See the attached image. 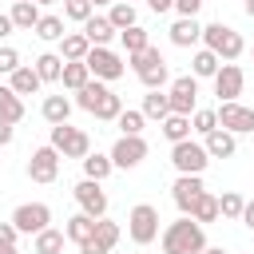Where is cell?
Masks as SVG:
<instances>
[{
  "mask_svg": "<svg viewBox=\"0 0 254 254\" xmlns=\"http://www.w3.org/2000/svg\"><path fill=\"white\" fill-rule=\"evenodd\" d=\"M159 242H163V254H202L206 250V230L194 222V218H175V222H167V230L159 234Z\"/></svg>",
  "mask_w": 254,
  "mask_h": 254,
  "instance_id": "6da1fadb",
  "label": "cell"
},
{
  "mask_svg": "<svg viewBox=\"0 0 254 254\" xmlns=\"http://www.w3.org/2000/svg\"><path fill=\"white\" fill-rule=\"evenodd\" d=\"M107 91H111L107 83H99V79H91L87 87H79V91H75V107H83V111L91 115V111H95V103H99V99H103Z\"/></svg>",
  "mask_w": 254,
  "mask_h": 254,
  "instance_id": "836d02e7",
  "label": "cell"
},
{
  "mask_svg": "<svg viewBox=\"0 0 254 254\" xmlns=\"http://www.w3.org/2000/svg\"><path fill=\"white\" fill-rule=\"evenodd\" d=\"M242 8H246V16H250V20H254V0H246V4H242Z\"/></svg>",
  "mask_w": 254,
  "mask_h": 254,
  "instance_id": "816d5d0a",
  "label": "cell"
},
{
  "mask_svg": "<svg viewBox=\"0 0 254 254\" xmlns=\"http://www.w3.org/2000/svg\"><path fill=\"white\" fill-rule=\"evenodd\" d=\"M28 179H32V183H56V179H60V151H56L52 143L32 151V159H28Z\"/></svg>",
  "mask_w": 254,
  "mask_h": 254,
  "instance_id": "7c38bea8",
  "label": "cell"
},
{
  "mask_svg": "<svg viewBox=\"0 0 254 254\" xmlns=\"http://www.w3.org/2000/svg\"><path fill=\"white\" fill-rule=\"evenodd\" d=\"M87 52H91V44H87L83 32H67L60 40V60L64 64H79V60H87Z\"/></svg>",
  "mask_w": 254,
  "mask_h": 254,
  "instance_id": "d6986e66",
  "label": "cell"
},
{
  "mask_svg": "<svg viewBox=\"0 0 254 254\" xmlns=\"http://www.w3.org/2000/svg\"><path fill=\"white\" fill-rule=\"evenodd\" d=\"M163 56H159V48H143V52H135V56H127V64H131V71L139 75V71H147L151 64H159Z\"/></svg>",
  "mask_w": 254,
  "mask_h": 254,
  "instance_id": "7bdbcfd3",
  "label": "cell"
},
{
  "mask_svg": "<svg viewBox=\"0 0 254 254\" xmlns=\"http://www.w3.org/2000/svg\"><path fill=\"white\" fill-rule=\"evenodd\" d=\"M187 218H194L198 226H206V222H214L218 218V194H210V190H202L198 198H194V206H190V214Z\"/></svg>",
  "mask_w": 254,
  "mask_h": 254,
  "instance_id": "cb8c5ba5",
  "label": "cell"
},
{
  "mask_svg": "<svg viewBox=\"0 0 254 254\" xmlns=\"http://www.w3.org/2000/svg\"><path fill=\"white\" fill-rule=\"evenodd\" d=\"M16 67H20V52L8 48V44H0V75H12Z\"/></svg>",
  "mask_w": 254,
  "mask_h": 254,
  "instance_id": "ee69618b",
  "label": "cell"
},
{
  "mask_svg": "<svg viewBox=\"0 0 254 254\" xmlns=\"http://www.w3.org/2000/svg\"><path fill=\"white\" fill-rule=\"evenodd\" d=\"M206 163H210V155H206V147L194 143V139H183V143L171 147V167H175L179 175H202Z\"/></svg>",
  "mask_w": 254,
  "mask_h": 254,
  "instance_id": "8992f818",
  "label": "cell"
},
{
  "mask_svg": "<svg viewBox=\"0 0 254 254\" xmlns=\"http://www.w3.org/2000/svg\"><path fill=\"white\" fill-rule=\"evenodd\" d=\"M238 222H246L250 230H254V198H246V206H242V218Z\"/></svg>",
  "mask_w": 254,
  "mask_h": 254,
  "instance_id": "c3c4849f",
  "label": "cell"
},
{
  "mask_svg": "<svg viewBox=\"0 0 254 254\" xmlns=\"http://www.w3.org/2000/svg\"><path fill=\"white\" fill-rule=\"evenodd\" d=\"M12 139H16V127H12V123H4V119H0V147H8V143H12Z\"/></svg>",
  "mask_w": 254,
  "mask_h": 254,
  "instance_id": "7dc6e473",
  "label": "cell"
},
{
  "mask_svg": "<svg viewBox=\"0 0 254 254\" xmlns=\"http://www.w3.org/2000/svg\"><path fill=\"white\" fill-rule=\"evenodd\" d=\"M139 111H143V119H159V123H163V119L171 115L167 91H147V95H143V107H139Z\"/></svg>",
  "mask_w": 254,
  "mask_h": 254,
  "instance_id": "1f68e13d",
  "label": "cell"
},
{
  "mask_svg": "<svg viewBox=\"0 0 254 254\" xmlns=\"http://www.w3.org/2000/svg\"><path fill=\"white\" fill-rule=\"evenodd\" d=\"M202 147H206V155H210V159H230V155L238 151V135H230V131L214 127V131L202 139Z\"/></svg>",
  "mask_w": 254,
  "mask_h": 254,
  "instance_id": "e0dca14e",
  "label": "cell"
},
{
  "mask_svg": "<svg viewBox=\"0 0 254 254\" xmlns=\"http://www.w3.org/2000/svg\"><path fill=\"white\" fill-rule=\"evenodd\" d=\"M202 254H226V250H218V246H206V250H202Z\"/></svg>",
  "mask_w": 254,
  "mask_h": 254,
  "instance_id": "db71d44e",
  "label": "cell"
},
{
  "mask_svg": "<svg viewBox=\"0 0 254 254\" xmlns=\"http://www.w3.org/2000/svg\"><path fill=\"white\" fill-rule=\"evenodd\" d=\"M32 4H36V8H44V4H56V0H32Z\"/></svg>",
  "mask_w": 254,
  "mask_h": 254,
  "instance_id": "9f6ffc18",
  "label": "cell"
},
{
  "mask_svg": "<svg viewBox=\"0 0 254 254\" xmlns=\"http://www.w3.org/2000/svg\"><path fill=\"white\" fill-rule=\"evenodd\" d=\"M8 16H12V28H20V32H32V28L40 24V16H44V12H40L32 0H16Z\"/></svg>",
  "mask_w": 254,
  "mask_h": 254,
  "instance_id": "7402d4cb",
  "label": "cell"
},
{
  "mask_svg": "<svg viewBox=\"0 0 254 254\" xmlns=\"http://www.w3.org/2000/svg\"><path fill=\"white\" fill-rule=\"evenodd\" d=\"M107 159H111V167H119V171H135V167L147 159V139H143V135H119L115 147L107 151Z\"/></svg>",
  "mask_w": 254,
  "mask_h": 254,
  "instance_id": "9c48e42d",
  "label": "cell"
},
{
  "mask_svg": "<svg viewBox=\"0 0 254 254\" xmlns=\"http://www.w3.org/2000/svg\"><path fill=\"white\" fill-rule=\"evenodd\" d=\"M103 4H115V0H91V8H103Z\"/></svg>",
  "mask_w": 254,
  "mask_h": 254,
  "instance_id": "11a10c76",
  "label": "cell"
},
{
  "mask_svg": "<svg viewBox=\"0 0 254 254\" xmlns=\"http://www.w3.org/2000/svg\"><path fill=\"white\" fill-rule=\"evenodd\" d=\"M60 71H64V60H60L56 52L36 56V75H40V83H60Z\"/></svg>",
  "mask_w": 254,
  "mask_h": 254,
  "instance_id": "f1b7e54d",
  "label": "cell"
},
{
  "mask_svg": "<svg viewBox=\"0 0 254 254\" xmlns=\"http://www.w3.org/2000/svg\"><path fill=\"white\" fill-rule=\"evenodd\" d=\"M60 83L67 87V91H79V87H87L91 83V71H87V64L79 60V64H64V71H60Z\"/></svg>",
  "mask_w": 254,
  "mask_h": 254,
  "instance_id": "f546056e",
  "label": "cell"
},
{
  "mask_svg": "<svg viewBox=\"0 0 254 254\" xmlns=\"http://www.w3.org/2000/svg\"><path fill=\"white\" fill-rule=\"evenodd\" d=\"M214 127H218V115H214V107H198V111L190 115V131H198L202 139H206Z\"/></svg>",
  "mask_w": 254,
  "mask_h": 254,
  "instance_id": "f35d334b",
  "label": "cell"
},
{
  "mask_svg": "<svg viewBox=\"0 0 254 254\" xmlns=\"http://www.w3.org/2000/svg\"><path fill=\"white\" fill-rule=\"evenodd\" d=\"M83 64H87L91 79H99V83H111V79H119V75L127 71L123 56H119V52H111V48H91Z\"/></svg>",
  "mask_w": 254,
  "mask_h": 254,
  "instance_id": "ba28073f",
  "label": "cell"
},
{
  "mask_svg": "<svg viewBox=\"0 0 254 254\" xmlns=\"http://www.w3.org/2000/svg\"><path fill=\"white\" fill-rule=\"evenodd\" d=\"M0 254H20V250L16 246H0Z\"/></svg>",
  "mask_w": 254,
  "mask_h": 254,
  "instance_id": "f5cc1de1",
  "label": "cell"
},
{
  "mask_svg": "<svg viewBox=\"0 0 254 254\" xmlns=\"http://www.w3.org/2000/svg\"><path fill=\"white\" fill-rule=\"evenodd\" d=\"M52 147L60 151V159H87L91 155V139H87V131H79V127H71V123H60V127H52Z\"/></svg>",
  "mask_w": 254,
  "mask_h": 254,
  "instance_id": "277c9868",
  "label": "cell"
},
{
  "mask_svg": "<svg viewBox=\"0 0 254 254\" xmlns=\"http://www.w3.org/2000/svg\"><path fill=\"white\" fill-rule=\"evenodd\" d=\"M91 230H95V218H87V214L79 210V214H71V218H67L64 238H67V242H75V246H83V242L91 238Z\"/></svg>",
  "mask_w": 254,
  "mask_h": 254,
  "instance_id": "d4e9b609",
  "label": "cell"
},
{
  "mask_svg": "<svg viewBox=\"0 0 254 254\" xmlns=\"http://www.w3.org/2000/svg\"><path fill=\"white\" fill-rule=\"evenodd\" d=\"M20 242V230L12 222H0V246H16Z\"/></svg>",
  "mask_w": 254,
  "mask_h": 254,
  "instance_id": "f6af8a7d",
  "label": "cell"
},
{
  "mask_svg": "<svg viewBox=\"0 0 254 254\" xmlns=\"http://www.w3.org/2000/svg\"><path fill=\"white\" fill-rule=\"evenodd\" d=\"M159 131H163V139L175 147V143L190 139V119H187V115H167V119L159 123Z\"/></svg>",
  "mask_w": 254,
  "mask_h": 254,
  "instance_id": "4316f807",
  "label": "cell"
},
{
  "mask_svg": "<svg viewBox=\"0 0 254 254\" xmlns=\"http://www.w3.org/2000/svg\"><path fill=\"white\" fill-rule=\"evenodd\" d=\"M119 238H123L119 222H111V218H95V230H91V238L79 246V254H111Z\"/></svg>",
  "mask_w": 254,
  "mask_h": 254,
  "instance_id": "5bb4252c",
  "label": "cell"
},
{
  "mask_svg": "<svg viewBox=\"0 0 254 254\" xmlns=\"http://www.w3.org/2000/svg\"><path fill=\"white\" fill-rule=\"evenodd\" d=\"M32 32H36L40 40H48V44H52V40H64V36H67V28H64V16H52V12H48V16H40V24H36Z\"/></svg>",
  "mask_w": 254,
  "mask_h": 254,
  "instance_id": "e575fe53",
  "label": "cell"
},
{
  "mask_svg": "<svg viewBox=\"0 0 254 254\" xmlns=\"http://www.w3.org/2000/svg\"><path fill=\"white\" fill-rule=\"evenodd\" d=\"M159 206H151V202H135L131 206V214H127V238L135 242V246H151L155 238H159Z\"/></svg>",
  "mask_w": 254,
  "mask_h": 254,
  "instance_id": "3957f363",
  "label": "cell"
},
{
  "mask_svg": "<svg viewBox=\"0 0 254 254\" xmlns=\"http://www.w3.org/2000/svg\"><path fill=\"white\" fill-rule=\"evenodd\" d=\"M198 8H202V0H175L179 16H198Z\"/></svg>",
  "mask_w": 254,
  "mask_h": 254,
  "instance_id": "bcb514c9",
  "label": "cell"
},
{
  "mask_svg": "<svg viewBox=\"0 0 254 254\" xmlns=\"http://www.w3.org/2000/svg\"><path fill=\"white\" fill-rule=\"evenodd\" d=\"M242 87H246V71L238 64H222L214 71V95H218V103H234L242 95Z\"/></svg>",
  "mask_w": 254,
  "mask_h": 254,
  "instance_id": "4fadbf2b",
  "label": "cell"
},
{
  "mask_svg": "<svg viewBox=\"0 0 254 254\" xmlns=\"http://www.w3.org/2000/svg\"><path fill=\"white\" fill-rule=\"evenodd\" d=\"M8 222H12L20 234H32V238H36L40 230L52 226V206H48V202H20Z\"/></svg>",
  "mask_w": 254,
  "mask_h": 254,
  "instance_id": "52a82bcc",
  "label": "cell"
},
{
  "mask_svg": "<svg viewBox=\"0 0 254 254\" xmlns=\"http://www.w3.org/2000/svg\"><path fill=\"white\" fill-rule=\"evenodd\" d=\"M123 4H135V0H123Z\"/></svg>",
  "mask_w": 254,
  "mask_h": 254,
  "instance_id": "6f0895ef",
  "label": "cell"
},
{
  "mask_svg": "<svg viewBox=\"0 0 254 254\" xmlns=\"http://www.w3.org/2000/svg\"><path fill=\"white\" fill-rule=\"evenodd\" d=\"M8 32H12V16H8V12H0V40H4Z\"/></svg>",
  "mask_w": 254,
  "mask_h": 254,
  "instance_id": "f907efd6",
  "label": "cell"
},
{
  "mask_svg": "<svg viewBox=\"0 0 254 254\" xmlns=\"http://www.w3.org/2000/svg\"><path fill=\"white\" fill-rule=\"evenodd\" d=\"M167 103H171V115H194L198 111V79L194 75H175L171 87H167Z\"/></svg>",
  "mask_w": 254,
  "mask_h": 254,
  "instance_id": "5b68a950",
  "label": "cell"
},
{
  "mask_svg": "<svg viewBox=\"0 0 254 254\" xmlns=\"http://www.w3.org/2000/svg\"><path fill=\"white\" fill-rule=\"evenodd\" d=\"M202 40V24L194 20V16H179L175 24H171V44L175 48H194Z\"/></svg>",
  "mask_w": 254,
  "mask_h": 254,
  "instance_id": "2e32d148",
  "label": "cell"
},
{
  "mask_svg": "<svg viewBox=\"0 0 254 254\" xmlns=\"http://www.w3.org/2000/svg\"><path fill=\"white\" fill-rule=\"evenodd\" d=\"M95 16L91 0H64V20H75V24H87Z\"/></svg>",
  "mask_w": 254,
  "mask_h": 254,
  "instance_id": "60d3db41",
  "label": "cell"
},
{
  "mask_svg": "<svg viewBox=\"0 0 254 254\" xmlns=\"http://www.w3.org/2000/svg\"><path fill=\"white\" fill-rule=\"evenodd\" d=\"M83 36H87V44H91V48H107L119 32L111 28V20H107V16H91V20L83 24Z\"/></svg>",
  "mask_w": 254,
  "mask_h": 254,
  "instance_id": "ac0fdd59",
  "label": "cell"
},
{
  "mask_svg": "<svg viewBox=\"0 0 254 254\" xmlns=\"http://www.w3.org/2000/svg\"><path fill=\"white\" fill-rule=\"evenodd\" d=\"M119 111H123V95L107 91V95L95 103V111H91V115H95V119H103V123H115V119H119Z\"/></svg>",
  "mask_w": 254,
  "mask_h": 254,
  "instance_id": "74e56055",
  "label": "cell"
},
{
  "mask_svg": "<svg viewBox=\"0 0 254 254\" xmlns=\"http://www.w3.org/2000/svg\"><path fill=\"white\" fill-rule=\"evenodd\" d=\"M0 119H4V123H12V127L24 119V99H20L8 83H0Z\"/></svg>",
  "mask_w": 254,
  "mask_h": 254,
  "instance_id": "603a6c76",
  "label": "cell"
},
{
  "mask_svg": "<svg viewBox=\"0 0 254 254\" xmlns=\"http://www.w3.org/2000/svg\"><path fill=\"white\" fill-rule=\"evenodd\" d=\"M115 123H119V131H123V135H143V123H147V119H143V111H131V107H123Z\"/></svg>",
  "mask_w": 254,
  "mask_h": 254,
  "instance_id": "b9f144b4",
  "label": "cell"
},
{
  "mask_svg": "<svg viewBox=\"0 0 254 254\" xmlns=\"http://www.w3.org/2000/svg\"><path fill=\"white\" fill-rule=\"evenodd\" d=\"M202 190H206V187H202V175H179V179L171 183V198H175L179 214H190V206H194V198H198Z\"/></svg>",
  "mask_w": 254,
  "mask_h": 254,
  "instance_id": "9a60e30c",
  "label": "cell"
},
{
  "mask_svg": "<svg viewBox=\"0 0 254 254\" xmlns=\"http://www.w3.org/2000/svg\"><path fill=\"white\" fill-rule=\"evenodd\" d=\"M139 83H143L147 91H163V87L171 83V67H167V60H159V64H151L147 71H139Z\"/></svg>",
  "mask_w": 254,
  "mask_h": 254,
  "instance_id": "4dcf8cb0",
  "label": "cell"
},
{
  "mask_svg": "<svg viewBox=\"0 0 254 254\" xmlns=\"http://www.w3.org/2000/svg\"><path fill=\"white\" fill-rule=\"evenodd\" d=\"M111 171H115V167H111V159H107V155H99V151L83 159V179H91V183H103Z\"/></svg>",
  "mask_w": 254,
  "mask_h": 254,
  "instance_id": "d590c367",
  "label": "cell"
},
{
  "mask_svg": "<svg viewBox=\"0 0 254 254\" xmlns=\"http://www.w3.org/2000/svg\"><path fill=\"white\" fill-rule=\"evenodd\" d=\"M107 20H111V28H115V32H127V28H135V24H139L135 4H123V0H115V4L107 8Z\"/></svg>",
  "mask_w": 254,
  "mask_h": 254,
  "instance_id": "83f0119b",
  "label": "cell"
},
{
  "mask_svg": "<svg viewBox=\"0 0 254 254\" xmlns=\"http://www.w3.org/2000/svg\"><path fill=\"white\" fill-rule=\"evenodd\" d=\"M119 44H123V52L127 56H135V52H143V48H151V36H147V28H127V32H119Z\"/></svg>",
  "mask_w": 254,
  "mask_h": 254,
  "instance_id": "8d00e7d4",
  "label": "cell"
},
{
  "mask_svg": "<svg viewBox=\"0 0 254 254\" xmlns=\"http://www.w3.org/2000/svg\"><path fill=\"white\" fill-rule=\"evenodd\" d=\"M202 44H206V52H214L222 64H234V60L246 52V40H242L230 24H222V20H214V24L202 28Z\"/></svg>",
  "mask_w": 254,
  "mask_h": 254,
  "instance_id": "7a4b0ae2",
  "label": "cell"
},
{
  "mask_svg": "<svg viewBox=\"0 0 254 254\" xmlns=\"http://www.w3.org/2000/svg\"><path fill=\"white\" fill-rule=\"evenodd\" d=\"M214 115H218V127L230 131V135H250L254 131V107H242L238 99L234 103H218Z\"/></svg>",
  "mask_w": 254,
  "mask_h": 254,
  "instance_id": "8fae6325",
  "label": "cell"
},
{
  "mask_svg": "<svg viewBox=\"0 0 254 254\" xmlns=\"http://www.w3.org/2000/svg\"><path fill=\"white\" fill-rule=\"evenodd\" d=\"M242 206H246V198L238 190H222V198H218V214L222 218H242Z\"/></svg>",
  "mask_w": 254,
  "mask_h": 254,
  "instance_id": "ab89813d",
  "label": "cell"
},
{
  "mask_svg": "<svg viewBox=\"0 0 254 254\" xmlns=\"http://www.w3.org/2000/svg\"><path fill=\"white\" fill-rule=\"evenodd\" d=\"M147 8L163 16V12H171V8H175V0H147Z\"/></svg>",
  "mask_w": 254,
  "mask_h": 254,
  "instance_id": "681fc988",
  "label": "cell"
},
{
  "mask_svg": "<svg viewBox=\"0 0 254 254\" xmlns=\"http://www.w3.org/2000/svg\"><path fill=\"white\" fill-rule=\"evenodd\" d=\"M60 250H64V230H56V226H48L32 238V254H60Z\"/></svg>",
  "mask_w": 254,
  "mask_h": 254,
  "instance_id": "d6a6232c",
  "label": "cell"
},
{
  "mask_svg": "<svg viewBox=\"0 0 254 254\" xmlns=\"http://www.w3.org/2000/svg\"><path fill=\"white\" fill-rule=\"evenodd\" d=\"M8 87H12V91H16L20 99H24V95H36V91H40L44 83H40L36 67H24V64H20V67H16L12 75H8Z\"/></svg>",
  "mask_w": 254,
  "mask_h": 254,
  "instance_id": "ffe728a7",
  "label": "cell"
},
{
  "mask_svg": "<svg viewBox=\"0 0 254 254\" xmlns=\"http://www.w3.org/2000/svg\"><path fill=\"white\" fill-rule=\"evenodd\" d=\"M71 194H75V202H79V210H83L87 218H107V194H103V183L79 179V183L71 187Z\"/></svg>",
  "mask_w": 254,
  "mask_h": 254,
  "instance_id": "30bf717a",
  "label": "cell"
},
{
  "mask_svg": "<svg viewBox=\"0 0 254 254\" xmlns=\"http://www.w3.org/2000/svg\"><path fill=\"white\" fill-rule=\"evenodd\" d=\"M40 115H44L52 127H60V123H67V115H71V99H67V95H44Z\"/></svg>",
  "mask_w": 254,
  "mask_h": 254,
  "instance_id": "44dd1931",
  "label": "cell"
},
{
  "mask_svg": "<svg viewBox=\"0 0 254 254\" xmlns=\"http://www.w3.org/2000/svg\"><path fill=\"white\" fill-rule=\"evenodd\" d=\"M218 67H222V60H218L214 52H206V48H198L194 60H190V75H194V79H214Z\"/></svg>",
  "mask_w": 254,
  "mask_h": 254,
  "instance_id": "484cf974",
  "label": "cell"
}]
</instances>
